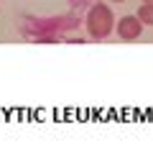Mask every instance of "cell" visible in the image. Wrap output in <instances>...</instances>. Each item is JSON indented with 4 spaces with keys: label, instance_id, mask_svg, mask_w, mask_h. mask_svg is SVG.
Segmentation results:
<instances>
[{
    "label": "cell",
    "instance_id": "8992f818",
    "mask_svg": "<svg viewBox=\"0 0 153 151\" xmlns=\"http://www.w3.org/2000/svg\"><path fill=\"white\" fill-rule=\"evenodd\" d=\"M143 3H153V0H143Z\"/></svg>",
    "mask_w": 153,
    "mask_h": 151
},
{
    "label": "cell",
    "instance_id": "5b68a950",
    "mask_svg": "<svg viewBox=\"0 0 153 151\" xmlns=\"http://www.w3.org/2000/svg\"><path fill=\"white\" fill-rule=\"evenodd\" d=\"M110 3H123V0H110Z\"/></svg>",
    "mask_w": 153,
    "mask_h": 151
},
{
    "label": "cell",
    "instance_id": "3957f363",
    "mask_svg": "<svg viewBox=\"0 0 153 151\" xmlns=\"http://www.w3.org/2000/svg\"><path fill=\"white\" fill-rule=\"evenodd\" d=\"M138 18H140L146 26H153V3H143L138 8Z\"/></svg>",
    "mask_w": 153,
    "mask_h": 151
},
{
    "label": "cell",
    "instance_id": "7a4b0ae2",
    "mask_svg": "<svg viewBox=\"0 0 153 151\" xmlns=\"http://www.w3.org/2000/svg\"><path fill=\"white\" fill-rule=\"evenodd\" d=\"M143 26H146V23H143L138 16H125V18L117 21L115 28H117V36H120L123 41H135V38L143 33Z\"/></svg>",
    "mask_w": 153,
    "mask_h": 151
},
{
    "label": "cell",
    "instance_id": "6da1fadb",
    "mask_svg": "<svg viewBox=\"0 0 153 151\" xmlns=\"http://www.w3.org/2000/svg\"><path fill=\"white\" fill-rule=\"evenodd\" d=\"M112 11L105 3H92L87 11V31L92 38H107L112 33Z\"/></svg>",
    "mask_w": 153,
    "mask_h": 151
},
{
    "label": "cell",
    "instance_id": "277c9868",
    "mask_svg": "<svg viewBox=\"0 0 153 151\" xmlns=\"http://www.w3.org/2000/svg\"><path fill=\"white\" fill-rule=\"evenodd\" d=\"M92 3H94V0H79V8H82V5H92ZM76 11V0H71V13H74Z\"/></svg>",
    "mask_w": 153,
    "mask_h": 151
}]
</instances>
